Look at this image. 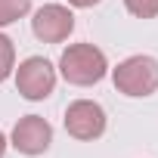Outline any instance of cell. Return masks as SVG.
I'll return each mask as SVG.
<instances>
[{
  "instance_id": "1",
  "label": "cell",
  "mask_w": 158,
  "mask_h": 158,
  "mask_svg": "<svg viewBox=\"0 0 158 158\" xmlns=\"http://www.w3.org/2000/svg\"><path fill=\"white\" fill-rule=\"evenodd\" d=\"M59 71L68 84L90 87V84H99L106 77L109 62H106V53L93 44H71L59 59Z\"/></svg>"
},
{
  "instance_id": "2",
  "label": "cell",
  "mask_w": 158,
  "mask_h": 158,
  "mask_svg": "<svg viewBox=\"0 0 158 158\" xmlns=\"http://www.w3.org/2000/svg\"><path fill=\"white\" fill-rule=\"evenodd\" d=\"M112 81L124 96H152L158 90V59L152 56H130L112 68Z\"/></svg>"
},
{
  "instance_id": "3",
  "label": "cell",
  "mask_w": 158,
  "mask_h": 158,
  "mask_svg": "<svg viewBox=\"0 0 158 158\" xmlns=\"http://www.w3.org/2000/svg\"><path fill=\"white\" fill-rule=\"evenodd\" d=\"M56 87V68L44 59V56H28L19 68H16V90L31 99V102H40L53 93Z\"/></svg>"
},
{
  "instance_id": "4",
  "label": "cell",
  "mask_w": 158,
  "mask_h": 158,
  "mask_svg": "<svg viewBox=\"0 0 158 158\" xmlns=\"http://www.w3.org/2000/svg\"><path fill=\"white\" fill-rule=\"evenodd\" d=\"M65 130H68V136L84 139V143L99 139L106 133V112H102V106L93 102V99H74L65 109Z\"/></svg>"
},
{
  "instance_id": "5",
  "label": "cell",
  "mask_w": 158,
  "mask_h": 158,
  "mask_svg": "<svg viewBox=\"0 0 158 158\" xmlns=\"http://www.w3.org/2000/svg\"><path fill=\"white\" fill-rule=\"evenodd\" d=\"M31 28H34V37L37 40H44V44H62L74 31V16L62 3H47V6H40L34 13Z\"/></svg>"
},
{
  "instance_id": "6",
  "label": "cell",
  "mask_w": 158,
  "mask_h": 158,
  "mask_svg": "<svg viewBox=\"0 0 158 158\" xmlns=\"http://www.w3.org/2000/svg\"><path fill=\"white\" fill-rule=\"evenodd\" d=\"M53 143V127L40 115H25L13 127V146L22 155H44Z\"/></svg>"
},
{
  "instance_id": "7",
  "label": "cell",
  "mask_w": 158,
  "mask_h": 158,
  "mask_svg": "<svg viewBox=\"0 0 158 158\" xmlns=\"http://www.w3.org/2000/svg\"><path fill=\"white\" fill-rule=\"evenodd\" d=\"M31 10V0H0V28L19 22Z\"/></svg>"
},
{
  "instance_id": "8",
  "label": "cell",
  "mask_w": 158,
  "mask_h": 158,
  "mask_svg": "<svg viewBox=\"0 0 158 158\" xmlns=\"http://www.w3.org/2000/svg\"><path fill=\"white\" fill-rule=\"evenodd\" d=\"M13 68H16V47L6 34H0V84L13 74Z\"/></svg>"
},
{
  "instance_id": "9",
  "label": "cell",
  "mask_w": 158,
  "mask_h": 158,
  "mask_svg": "<svg viewBox=\"0 0 158 158\" xmlns=\"http://www.w3.org/2000/svg\"><path fill=\"white\" fill-rule=\"evenodd\" d=\"M124 6L136 19H155L158 16V0H124Z\"/></svg>"
},
{
  "instance_id": "10",
  "label": "cell",
  "mask_w": 158,
  "mask_h": 158,
  "mask_svg": "<svg viewBox=\"0 0 158 158\" xmlns=\"http://www.w3.org/2000/svg\"><path fill=\"white\" fill-rule=\"evenodd\" d=\"M71 6H77V10H87V6H96L99 0H68Z\"/></svg>"
},
{
  "instance_id": "11",
  "label": "cell",
  "mask_w": 158,
  "mask_h": 158,
  "mask_svg": "<svg viewBox=\"0 0 158 158\" xmlns=\"http://www.w3.org/2000/svg\"><path fill=\"white\" fill-rule=\"evenodd\" d=\"M3 152H6V136H3V130H0V158H3Z\"/></svg>"
}]
</instances>
